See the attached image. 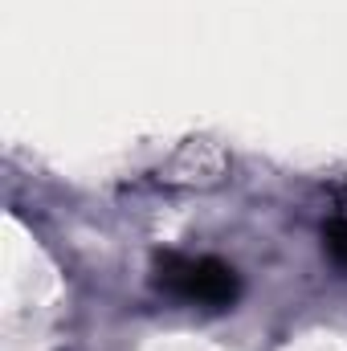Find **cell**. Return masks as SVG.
<instances>
[{
  "label": "cell",
  "instance_id": "cell-1",
  "mask_svg": "<svg viewBox=\"0 0 347 351\" xmlns=\"http://www.w3.org/2000/svg\"><path fill=\"white\" fill-rule=\"evenodd\" d=\"M156 282L180 302H196V306H213V311L229 306L241 290L233 265L217 262V258H192V254H160Z\"/></svg>",
  "mask_w": 347,
  "mask_h": 351
},
{
  "label": "cell",
  "instance_id": "cell-2",
  "mask_svg": "<svg viewBox=\"0 0 347 351\" xmlns=\"http://www.w3.org/2000/svg\"><path fill=\"white\" fill-rule=\"evenodd\" d=\"M327 250L335 254V262L347 265V221H335V225L327 229Z\"/></svg>",
  "mask_w": 347,
  "mask_h": 351
}]
</instances>
